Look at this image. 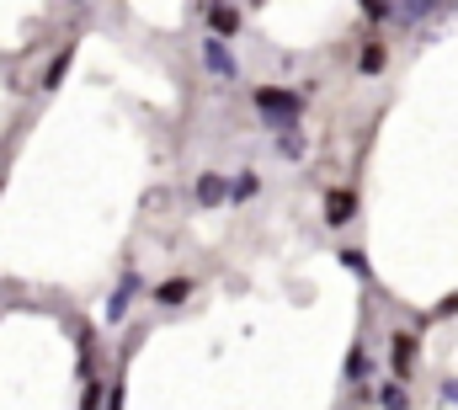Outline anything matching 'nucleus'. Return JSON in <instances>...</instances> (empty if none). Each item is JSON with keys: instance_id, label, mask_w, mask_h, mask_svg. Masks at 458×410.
<instances>
[{"instance_id": "12", "label": "nucleus", "mask_w": 458, "mask_h": 410, "mask_svg": "<svg viewBox=\"0 0 458 410\" xmlns=\"http://www.w3.org/2000/svg\"><path fill=\"white\" fill-rule=\"evenodd\" d=\"M379 69H384V48L368 43V48H363V75H379Z\"/></svg>"}, {"instance_id": "4", "label": "nucleus", "mask_w": 458, "mask_h": 410, "mask_svg": "<svg viewBox=\"0 0 458 410\" xmlns=\"http://www.w3.org/2000/svg\"><path fill=\"white\" fill-rule=\"evenodd\" d=\"M197 203H203V208L229 203V181H224V176H213V171H208V176H197Z\"/></svg>"}, {"instance_id": "9", "label": "nucleus", "mask_w": 458, "mask_h": 410, "mask_svg": "<svg viewBox=\"0 0 458 410\" xmlns=\"http://www.w3.org/2000/svg\"><path fill=\"white\" fill-rule=\"evenodd\" d=\"M69 59H75V53H69V48H64V53H59V59H53V64H48V75H43V91H53V85H59V80H64V75H69Z\"/></svg>"}, {"instance_id": "7", "label": "nucleus", "mask_w": 458, "mask_h": 410, "mask_svg": "<svg viewBox=\"0 0 458 410\" xmlns=\"http://www.w3.org/2000/svg\"><path fill=\"white\" fill-rule=\"evenodd\" d=\"M411 358H416V336H411V331H400V336H395V347H390L395 379H406V374H411Z\"/></svg>"}, {"instance_id": "3", "label": "nucleus", "mask_w": 458, "mask_h": 410, "mask_svg": "<svg viewBox=\"0 0 458 410\" xmlns=\"http://www.w3.org/2000/svg\"><path fill=\"white\" fill-rule=\"evenodd\" d=\"M352 213H358V197H352V192H325V224L341 229Z\"/></svg>"}, {"instance_id": "15", "label": "nucleus", "mask_w": 458, "mask_h": 410, "mask_svg": "<svg viewBox=\"0 0 458 410\" xmlns=\"http://www.w3.org/2000/svg\"><path fill=\"white\" fill-rule=\"evenodd\" d=\"M379 400H384V406H406V390H400V384H384Z\"/></svg>"}, {"instance_id": "11", "label": "nucleus", "mask_w": 458, "mask_h": 410, "mask_svg": "<svg viewBox=\"0 0 458 410\" xmlns=\"http://www.w3.org/2000/svg\"><path fill=\"white\" fill-rule=\"evenodd\" d=\"M256 187H261L256 176H235V181H229V203H240V197H256Z\"/></svg>"}, {"instance_id": "5", "label": "nucleus", "mask_w": 458, "mask_h": 410, "mask_svg": "<svg viewBox=\"0 0 458 410\" xmlns=\"http://www.w3.org/2000/svg\"><path fill=\"white\" fill-rule=\"evenodd\" d=\"M192 288H197L192 277H165V283L155 288V304H187V299H192Z\"/></svg>"}, {"instance_id": "1", "label": "nucleus", "mask_w": 458, "mask_h": 410, "mask_svg": "<svg viewBox=\"0 0 458 410\" xmlns=\"http://www.w3.org/2000/svg\"><path fill=\"white\" fill-rule=\"evenodd\" d=\"M251 101H256V112H261L267 123H277V128L299 123V112H304V101H299L293 91H283V85H256Z\"/></svg>"}, {"instance_id": "13", "label": "nucleus", "mask_w": 458, "mask_h": 410, "mask_svg": "<svg viewBox=\"0 0 458 410\" xmlns=\"http://www.w3.org/2000/svg\"><path fill=\"white\" fill-rule=\"evenodd\" d=\"M432 5H438V0H406V5H400V21H422Z\"/></svg>"}, {"instance_id": "14", "label": "nucleus", "mask_w": 458, "mask_h": 410, "mask_svg": "<svg viewBox=\"0 0 458 410\" xmlns=\"http://www.w3.org/2000/svg\"><path fill=\"white\" fill-rule=\"evenodd\" d=\"M277 149H283L288 160H299V155H304V139H299V133H283V139H277Z\"/></svg>"}, {"instance_id": "10", "label": "nucleus", "mask_w": 458, "mask_h": 410, "mask_svg": "<svg viewBox=\"0 0 458 410\" xmlns=\"http://www.w3.org/2000/svg\"><path fill=\"white\" fill-rule=\"evenodd\" d=\"M368 374H374V363H368V352H352V358H347V379H352V384H363Z\"/></svg>"}, {"instance_id": "2", "label": "nucleus", "mask_w": 458, "mask_h": 410, "mask_svg": "<svg viewBox=\"0 0 458 410\" xmlns=\"http://www.w3.org/2000/svg\"><path fill=\"white\" fill-rule=\"evenodd\" d=\"M203 64L213 69V80H235L240 69H235V59H229V48H224V37L213 32V37H203Z\"/></svg>"}, {"instance_id": "6", "label": "nucleus", "mask_w": 458, "mask_h": 410, "mask_svg": "<svg viewBox=\"0 0 458 410\" xmlns=\"http://www.w3.org/2000/svg\"><path fill=\"white\" fill-rule=\"evenodd\" d=\"M133 293H139V277L128 272V277L117 283V293L107 299V320H123V315H128V304H133Z\"/></svg>"}, {"instance_id": "8", "label": "nucleus", "mask_w": 458, "mask_h": 410, "mask_svg": "<svg viewBox=\"0 0 458 410\" xmlns=\"http://www.w3.org/2000/svg\"><path fill=\"white\" fill-rule=\"evenodd\" d=\"M208 21H213V32H219V37H235V27H240L235 5H224V0H213V5H208Z\"/></svg>"}]
</instances>
